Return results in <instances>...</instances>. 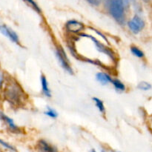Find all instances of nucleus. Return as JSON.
<instances>
[{"label":"nucleus","mask_w":152,"mask_h":152,"mask_svg":"<svg viewBox=\"0 0 152 152\" xmlns=\"http://www.w3.org/2000/svg\"><path fill=\"white\" fill-rule=\"evenodd\" d=\"M25 94L23 89L21 88L19 83L14 80L10 79L7 82L4 91L5 99L14 105H20L25 99Z\"/></svg>","instance_id":"obj_1"},{"label":"nucleus","mask_w":152,"mask_h":152,"mask_svg":"<svg viewBox=\"0 0 152 152\" xmlns=\"http://www.w3.org/2000/svg\"><path fill=\"white\" fill-rule=\"evenodd\" d=\"M129 0H109L108 10L112 17L120 25L125 23V10L129 5Z\"/></svg>","instance_id":"obj_2"},{"label":"nucleus","mask_w":152,"mask_h":152,"mask_svg":"<svg viewBox=\"0 0 152 152\" xmlns=\"http://www.w3.org/2000/svg\"><path fill=\"white\" fill-rule=\"evenodd\" d=\"M56 55L58 60H59V63L62 65V68H63L68 73L73 74V70L69 64L68 56H67L66 53H65V51H64L63 49H62V48H56Z\"/></svg>","instance_id":"obj_3"},{"label":"nucleus","mask_w":152,"mask_h":152,"mask_svg":"<svg viewBox=\"0 0 152 152\" xmlns=\"http://www.w3.org/2000/svg\"><path fill=\"white\" fill-rule=\"evenodd\" d=\"M128 26L134 34H138L145 27V22L140 16H134L128 22Z\"/></svg>","instance_id":"obj_4"},{"label":"nucleus","mask_w":152,"mask_h":152,"mask_svg":"<svg viewBox=\"0 0 152 152\" xmlns=\"http://www.w3.org/2000/svg\"><path fill=\"white\" fill-rule=\"evenodd\" d=\"M0 33L10 39L13 42L16 43V44H19V39L17 34L15 31H13L11 28L7 27V25H0Z\"/></svg>","instance_id":"obj_5"},{"label":"nucleus","mask_w":152,"mask_h":152,"mask_svg":"<svg viewBox=\"0 0 152 152\" xmlns=\"http://www.w3.org/2000/svg\"><path fill=\"white\" fill-rule=\"evenodd\" d=\"M65 28L68 32L79 34L83 30H84L85 27L82 22H78L77 20H70L65 25Z\"/></svg>","instance_id":"obj_6"},{"label":"nucleus","mask_w":152,"mask_h":152,"mask_svg":"<svg viewBox=\"0 0 152 152\" xmlns=\"http://www.w3.org/2000/svg\"><path fill=\"white\" fill-rule=\"evenodd\" d=\"M37 148L40 152H57V149L55 146L50 145L45 140H39L37 142Z\"/></svg>","instance_id":"obj_7"},{"label":"nucleus","mask_w":152,"mask_h":152,"mask_svg":"<svg viewBox=\"0 0 152 152\" xmlns=\"http://www.w3.org/2000/svg\"><path fill=\"white\" fill-rule=\"evenodd\" d=\"M96 79L101 85L102 86H106V85L109 84L112 82L113 79L110 75H108L106 73L103 72H99L96 74Z\"/></svg>","instance_id":"obj_8"},{"label":"nucleus","mask_w":152,"mask_h":152,"mask_svg":"<svg viewBox=\"0 0 152 152\" xmlns=\"http://www.w3.org/2000/svg\"><path fill=\"white\" fill-rule=\"evenodd\" d=\"M0 117H1V118L2 119V120H4L6 123H7V126H8V127H9V129H10L12 132H15V133H19V132H20V129H19V127L15 125V123H13V120H12V119H10V117H7V116L4 115V114H0Z\"/></svg>","instance_id":"obj_9"},{"label":"nucleus","mask_w":152,"mask_h":152,"mask_svg":"<svg viewBox=\"0 0 152 152\" xmlns=\"http://www.w3.org/2000/svg\"><path fill=\"white\" fill-rule=\"evenodd\" d=\"M41 83H42V92L43 94L45 96H48V97H50L51 96V94H50V91L48 87V80L46 77L44 75H42L41 77Z\"/></svg>","instance_id":"obj_10"},{"label":"nucleus","mask_w":152,"mask_h":152,"mask_svg":"<svg viewBox=\"0 0 152 152\" xmlns=\"http://www.w3.org/2000/svg\"><path fill=\"white\" fill-rule=\"evenodd\" d=\"M111 83H112L114 87L115 88L116 91H117L123 92L126 91V86L120 80H117V79H114V80H112Z\"/></svg>","instance_id":"obj_11"},{"label":"nucleus","mask_w":152,"mask_h":152,"mask_svg":"<svg viewBox=\"0 0 152 152\" xmlns=\"http://www.w3.org/2000/svg\"><path fill=\"white\" fill-rule=\"evenodd\" d=\"M93 100L94 102H95V105H96V108H98L99 112L102 113V114H105V106H104V104L103 102H102V101L97 97H94Z\"/></svg>","instance_id":"obj_12"},{"label":"nucleus","mask_w":152,"mask_h":152,"mask_svg":"<svg viewBox=\"0 0 152 152\" xmlns=\"http://www.w3.org/2000/svg\"><path fill=\"white\" fill-rule=\"evenodd\" d=\"M131 51L132 53L135 56L139 58H142L144 56V53L140 50V49L138 48L136 46H132L131 47Z\"/></svg>","instance_id":"obj_13"},{"label":"nucleus","mask_w":152,"mask_h":152,"mask_svg":"<svg viewBox=\"0 0 152 152\" xmlns=\"http://www.w3.org/2000/svg\"><path fill=\"white\" fill-rule=\"evenodd\" d=\"M137 88L140 90L142 91H148L151 88V84H149L147 82H140V83L138 84Z\"/></svg>","instance_id":"obj_14"},{"label":"nucleus","mask_w":152,"mask_h":152,"mask_svg":"<svg viewBox=\"0 0 152 152\" xmlns=\"http://www.w3.org/2000/svg\"><path fill=\"white\" fill-rule=\"evenodd\" d=\"M45 114L47 116H48L49 117H50V118L55 119L58 117V114L56 113V111L55 110H53V108H50L48 106L47 107V111L45 112Z\"/></svg>","instance_id":"obj_15"},{"label":"nucleus","mask_w":152,"mask_h":152,"mask_svg":"<svg viewBox=\"0 0 152 152\" xmlns=\"http://www.w3.org/2000/svg\"><path fill=\"white\" fill-rule=\"evenodd\" d=\"M0 144H1V145H2V146H4V148H7V149L10 150V151H16V149H15V148H13V147L12 146V145H10V144H8V143H7V142H4V141L1 140H0Z\"/></svg>","instance_id":"obj_16"},{"label":"nucleus","mask_w":152,"mask_h":152,"mask_svg":"<svg viewBox=\"0 0 152 152\" xmlns=\"http://www.w3.org/2000/svg\"><path fill=\"white\" fill-rule=\"evenodd\" d=\"M25 1H26L28 3H29V4H31V5H32V7H34V8L35 9V10H37V12H39H39H40V9L39 8V7H38V6H37V4H36L35 2H34V0H25Z\"/></svg>","instance_id":"obj_17"},{"label":"nucleus","mask_w":152,"mask_h":152,"mask_svg":"<svg viewBox=\"0 0 152 152\" xmlns=\"http://www.w3.org/2000/svg\"><path fill=\"white\" fill-rule=\"evenodd\" d=\"M88 2L90 3L91 4L94 6H98L101 3L102 0H86Z\"/></svg>","instance_id":"obj_18"},{"label":"nucleus","mask_w":152,"mask_h":152,"mask_svg":"<svg viewBox=\"0 0 152 152\" xmlns=\"http://www.w3.org/2000/svg\"><path fill=\"white\" fill-rule=\"evenodd\" d=\"M3 83H4V75H3L2 73L0 71V88L2 86Z\"/></svg>","instance_id":"obj_19"},{"label":"nucleus","mask_w":152,"mask_h":152,"mask_svg":"<svg viewBox=\"0 0 152 152\" xmlns=\"http://www.w3.org/2000/svg\"><path fill=\"white\" fill-rule=\"evenodd\" d=\"M91 152H96V151H95V150H94V149H93V150H91Z\"/></svg>","instance_id":"obj_20"},{"label":"nucleus","mask_w":152,"mask_h":152,"mask_svg":"<svg viewBox=\"0 0 152 152\" xmlns=\"http://www.w3.org/2000/svg\"><path fill=\"white\" fill-rule=\"evenodd\" d=\"M129 1H134L135 0H129Z\"/></svg>","instance_id":"obj_21"}]
</instances>
